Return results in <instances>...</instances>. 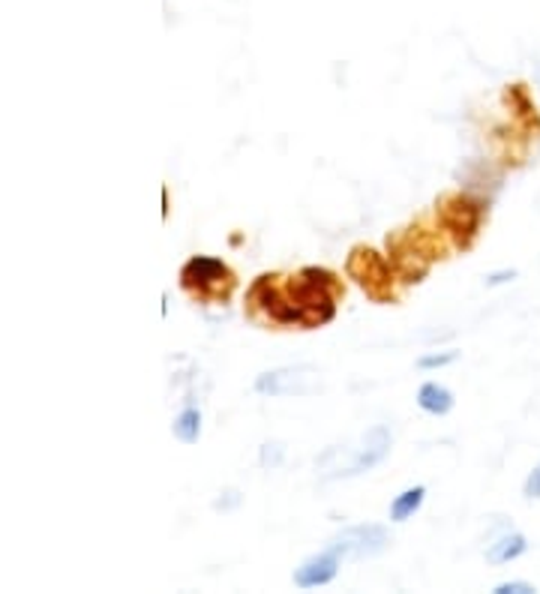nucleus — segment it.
Returning <instances> with one entry per match:
<instances>
[{
    "mask_svg": "<svg viewBox=\"0 0 540 594\" xmlns=\"http://www.w3.org/2000/svg\"><path fill=\"white\" fill-rule=\"evenodd\" d=\"M163 219H168V189H163Z\"/></svg>",
    "mask_w": 540,
    "mask_h": 594,
    "instance_id": "aec40b11",
    "label": "nucleus"
},
{
    "mask_svg": "<svg viewBox=\"0 0 540 594\" xmlns=\"http://www.w3.org/2000/svg\"><path fill=\"white\" fill-rule=\"evenodd\" d=\"M253 390L262 396H313L322 390V378H318V369L310 364H295V367L262 373Z\"/></svg>",
    "mask_w": 540,
    "mask_h": 594,
    "instance_id": "6e6552de",
    "label": "nucleus"
},
{
    "mask_svg": "<svg viewBox=\"0 0 540 594\" xmlns=\"http://www.w3.org/2000/svg\"><path fill=\"white\" fill-rule=\"evenodd\" d=\"M448 244L451 240L444 238L439 222L435 228H426V222H412L409 228L387 235V258H391L400 283L418 286L435 261L448 258Z\"/></svg>",
    "mask_w": 540,
    "mask_h": 594,
    "instance_id": "f03ea898",
    "label": "nucleus"
},
{
    "mask_svg": "<svg viewBox=\"0 0 540 594\" xmlns=\"http://www.w3.org/2000/svg\"><path fill=\"white\" fill-rule=\"evenodd\" d=\"M453 403H456V399H453L451 390L439 385V382H426V385H421V390H418V406H421L426 415H451Z\"/></svg>",
    "mask_w": 540,
    "mask_h": 594,
    "instance_id": "9b49d317",
    "label": "nucleus"
},
{
    "mask_svg": "<svg viewBox=\"0 0 540 594\" xmlns=\"http://www.w3.org/2000/svg\"><path fill=\"white\" fill-rule=\"evenodd\" d=\"M345 274L357 283V288L364 291L370 300L375 304H393L396 300V270H393L391 258H384L382 253H375L373 247L366 244H357L348 253V261H345Z\"/></svg>",
    "mask_w": 540,
    "mask_h": 594,
    "instance_id": "423d86ee",
    "label": "nucleus"
},
{
    "mask_svg": "<svg viewBox=\"0 0 540 594\" xmlns=\"http://www.w3.org/2000/svg\"><path fill=\"white\" fill-rule=\"evenodd\" d=\"M393 436L384 424H375L373 429H366L354 451H343V447H327L315 466L322 468L324 481H343V477H357L384 463V456L391 454Z\"/></svg>",
    "mask_w": 540,
    "mask_h": 594,
    "instance_id": "7ed1b4c3",
    "label": "nucleus"
},
{
    "mask_svg": "<svg viewBox=\"0 0 540 594\" xmlns=\"http://www.w3.org/2000/svg\"><path fill=\"white\" fill-rule=\"evenodd\" d=\"M538 588L531 583H522V580H508V583H499L492 588V594H534Z\"/></svg>",
    "mask_w": 540,
    "mask_h": 594,
    "instance_id": "dca6fc26",
    "label": "nucleus"
},
{
    "mask_svg": "<svg viewBox=\"0 0 540 594\" xmlns=\"http://www.w3.org/2000/svg\"><path fill=\"white\" fill-rule=\"evenodd\" d=\"M171 433H175L177 442L184 445H196L202 438V412L196 406H187L184 412H177L175 424H171Z\"/></svg>",
    "mask_w": 540,
    "mask_h": 594,
    "instance_id": "ddd939ff",
    "label": "nucleus"
},
{
    "mask_svg": "<svg viewBox=\"0 0 540 594\" xmlns=\"http://www.w3.org/2000/svg\"><path fill=\"white\" fill-rule=\"evenodd\" d=\"M343 295V279L327 268L262 274L246 291V316L276 330H315L334 321Z\"/></svg>",
    "mask_w": 540,
    "mask_h": 594,
    "instance_id": "f257e3e1",
    "label": "nucleus"
},
{
    "mask_svg": "<svg viewBox=\"0 0 540 594\" xmlns=\"http://www.w3.org/2000/svg\"><path fill=\"white\" fill-rule=\"evenodd\" d=\"M235 505H240V493H237V489H228L226 502L219 498V502L214 505V511H228V507H235Z\"/></svg>",
    "mask_w": 540,
    "mask_h": 594,
    "instance_id": "6ab92c4d",
    "label": "nucleus"
},
{
    "mask_svg": "<svg viewBox=\"0 0 540 594\" xmlns=\"http://www.w3.org/2000/svg\"><path fill=\"white\" fill-rule=\"evenodd\" d=\"M283 456H285V447L279 445V442H267V445H262L258 463H262L265 468H279L283 466Z\"/></svg>",
    "mask_w": 540,
    "mask_h": 594,
    "instance_id": "2eb2a0df",
    "label": "nucleus"
},
{
    "mask_svg": "<svg viewBox=\"0 0 540 594\" xmlns=\"http://www.w3.org/2000/svg\"><path fill=\"white\" fill-rule=\"evenodd\" d=\"M490 217L487 201L469 192H444L435 201V222L444 231V238L451 240V247L472 249L474 240L481 238L483 222Z\"/></svg>",
    "mask_w": 540,
    "mask_h": 594,
    "instance_id": "39448f33",
    "label": "nucleus"
},
{
    "mask_svg": "<svg viewBox=\"0 0 540 594\" xmlns=\"http://www.w3.org/2000/svg\"><path fill=\"white\" fill-rule=\"evenodd\" d=\"M529 550V541L520 532H508V535L495 537L487 550V562L490 565H508V562H517L522 553Z\"/></svg>",
    "mask_w": 540,
    "mask_h": 594,
    "instance_id": "9d476101",
    "label": "nucleus"
},
{
    "mask_svg": "<svg viewBox=\"0 0 540 594\" xmlns=\"http://www.w3.org/2000/svg\"><path fill=\"white\" fill-rule=\"evenodd\" d=\"M237 288V274L228 268L223 258L193 256L180 268V291L196 304H214L226 307Z\"/></svg>",
    "mask_w": 540,
    "mask_h": 594,
    "instance_id": "20e7f679",
    "label": "nucleus"
},
{
    "mask_svg": "<svg viewBox=\"0 0 540 594\" xmlns=\"http://www.w3.org/2000/svg\"><path fill=\"white\" fill-rule=\"evenodd\" d=\"M460 348H444V352H430V355L418 357V369H444L451 367V364H456L460 360Z\"/></svg>",
    "mask_w": 540,
    "mask_h": 594,
    "instance_id": "4468645a",
    "label": "nucleus"
},
{
    "mask_svg": "<svg viewBox=\"0 0 540 594\" xmlns=\"http://www.w3.org/2000/svg\"><path fill=\"white\" fill-rule=\"evenodd\" d=\"M423 498H426V486H409V489H403V493L391 502L393 523H409L423 507Z\"/></svg>",
    "mask_w": 540,
    "mask_h": 594,
    "instance_id": "f8f14e48",
    "label": "nucleus"
},
{
    "mask_svg": "<svg viewBox=\"0 0 540 594\" xmlns=\"http://www.w3.org/2000/svg\"><path fill=\"white\" fill-rule=\"evenodd\" d=\"M522 495L526 498H540V466H534L526 477V484H522Z\"/></svg>",
    "mask_w": 540,
    "mask_h": 594,
    "instance_id": "f3484780",
    "label": "nucleus"
},
{
    "mask_svg": "<svg viewBox=\"0 0 540 594\" xmlns=\"http://www.w3.org/2000/svg\"><path fill=\"white\" fill-rule=\"evenodd\" d=\"M393 544L391 528L379 523H357L345 525L343 532H336L327 546L334 550L343 562H361V558H375Z\"/></svg>",
    "mask_w": 540,
    "mask_h": 594,
    "instance_id": "0eeeda50",
    "label": "nucleus"
},
{
    "mask_svg": "<svg viewBox=\"0 0 540 594\" xmlns=\"http://www.w3.org/2000/svg\"><path fill=\"white\" fill-rule=\"evenodd\" d=\"M340 565H343V558L331 550V546H324L322 553L310 555L304 558L301 565L295 567V585L297 588H322V585H331L340 574Z\"/></svg>",
    "mask_w": 540,
    "mask_h": 594,
    "instance_id": "1a4fd4ad",
    "label": "nucleus"
},
{
    "mask_svg": "<svg viewBox=\"0 0 540 594\" xmlns=\"http://www.w3.org/2000/svg\"><path fill=\"white\" fill-rule=\"evenodd\" d=\"M511 279H517V270H495V274L487 277V286H504V283H511Z\"/></svg>",
    "mask_w": 540,
    "mask_h": 594,
    "instance_id": "a211bd4d",
    "label": "nucleus"
}]
</instances>
